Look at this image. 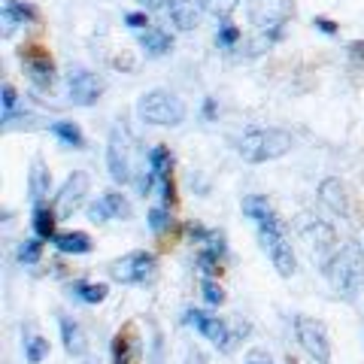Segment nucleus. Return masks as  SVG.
<instances>
[{"instance_id":"nucleus-9","label":"nucleus","mask_w":364,"mask_h":364,"mask_svg":"<svg viewBox=\"0 0 364 364\" xmlns=\"http://www.w3.org/2000/svg\"><path fill=\"white\" fill-rule=\"evenodd\" d=\"M107 167H109V176L112 182H124L131 179V158H128V140H124L122 128H112L109 134V143H107Z\"/></svg>"},{"instance_id":"nucleus-29","label":"nucleus","mask_w":364,"mask_h":364,"mask_svg":"<svg viewBox=\"0 0 364 364\" xmlns=\"http://www.w3.org/2000/svg\"><path fill=\"white\" fill-rule=\"evenodd\" d=\"M25 355H28V361H31V364H40L46 355H49V340H43V337H31V340H28Z\"/></svg>"},{"instance_id":"nucleus-14","label":"nucleus","mask_w":364,"mask_h":364,"mask_svg":"<svg viewBox=\"0 0 364 364\" xmlns=\"http://www.w3.org/2000/svg\"><path fill=\"white\" fill-rule=\"evenodd\" d=\"M167 9L179 31H195L200 16L207 13V0H170Z\"/></svg>"},{"instance_id":"nucleus-36","label":"nucleus","mask_w":364,"mask_h":364,"mask_svg":"<svg viewBox=\"0 0 364 364\" xmlns=\"http://www.w3.org/2000/svg\"><path fill=\"white\" fill-rule=\"evenodd\" d=\"M313 25L322 31V33H337V25H334L331 18H325V16H316V18H313Z\"/></svg>"},{"instance_id":"nucleus-13","label":"nucleus","mask_w":364,"mask_h":364,"mask_svg":"<svg viewBox=\"0 0 364 364\" xmlns=\"http://www.w3.org/2000/svg\"><path fill=\"white\" fill-rule=\"evenodd\" d=\"M298 234L304 237L306 243H310V249H316V252H331L337 237H334V228L318 222V219H310V215H301L298 222Z\"/></svg>"},{"instance_id":"nucleus-25","label":"nucleus","mask_w":364,"mask_h":364,"mask_svg":"<svg viewBox=\"0 0 364 364\" xmlns=\"http://www.w3.org/2000/svg\"><path fill=\"white\" fill-rule=\"evenodd\" d=\"M52 134L58 136L64 146H73V149H82L85 146V136H82V131H79V124H73V122H55Z\"/></svg>"},{"instance_id":"nucleus-37","label":"nucleus","mask_w":364,"mask_h":364,"mask_svg":"<svg viewBox=\"0 0 364 364\" xmlns=\"http://www.w3.org/2000/svg\"><path fill=\"white\" fill-rule=\"evenodd\" d=\"M246 364H273V361H270V355H264V352H252Z\"/></svg>"},{"instance_id":"nucleus-35","label":"nucleus","mask_w":364,"mask_h":364,"mask_svg":"<svg viewBox=\"0 0 364 364\" xmlns=\"http://www.w3.org/2000/svg\"><path fill=\"white\" fill-rule=\"evenodd\" d=\"M16 88L13 85H4V116H13V109H16Z\"/></svg>"},{"instance_id":"nucleus-11","label":"nucleus","mask_w":364,"mask_h":364,"mask_svg":"<svg viewBox=\"0 0 364 364\" xmlns=\"http://www.w3.org/2000/svg\"><path fill=\"white\" fill-rule=\"evenodd\" d=\"M85 195H88V176L82 173V170H76V173H70L64 179L58 198H55V213H58V215H70L79 203H82Z\"/></svg>"},{"instance_id":"nucleus-31","label":"nucleus","mask_w":364,"mask_h":364,"mask_svg":"<svg viewBox=\"0 0 364 364\" xmlns=\"http://www.w3.org/2000/svg\"><path fill=\"white\" fill-rule=\"evenodd\" d=\"M219 46H225V49H231V46L240 43V28H234V25H228V21H222V28H219Z\"/></svg>"},{"instance_id":"nucleus-24","label":"nucleus","mask_w":364,"mask_h":364,"mask_svg":"<svg viewBox=\"0 0 364 364\" xmlns=\"http://www.w3.org/2000/svg\"><path fill=\"white\" fill-rule=\"evenodd\" d=\"M170 167H173V155H170V149L155 146V149L149 152V170L155 173V188H158L161 179H170Z\"/></svg>"},{"instance_id":"nucleus-39","label":"nucleus","mask_w":364,"mask_h":364,"mask_svg":"<svg viewBox=\"0 0 364 364\" xmlns=\"http://www.w3.org/2000/svg\"><path fill=\"white\" fill-rule=\"evenodd\" d=\"M203 116H207V119H215V104H213V100H207V104H203Z\"/></svg>"},{"instance_id":"nucleus-2","label":"nucleus","mask_w":364,"mask_h":364,"mask_svg":"<svg viewBox=\"0 0 364 364\" xmlns=\"http://www.w3.org/2000/svg\"><path fill=\"white\" fill-rule=\"evenodd\" d=\"M325 277H328V282H331L340 294L352 298V294L358 291V286L364 282V249L358 243L343 246L334 258H328Z\"/></svg>"},{"instance_id":"nucleus-28","label":"nucleus","mask_w":364,"mask_h":364,"mask_svg":"<svg viewBox=\"0 0 364 364\" xmlns=\"http://www.w3.org/2000/svg\"><path fill=\"white\" fill-rule=\"evenodd\" d=\"M40 255H43V240H40V237H37V240H25L18 246V261H21V264H37Z\"/></svg>"},{"instance_id":"nucleus-38","label":"nucleus","mask_w":364,"mask_h":364,"mask_svg":"<svg viewBox=\"0 0 364 364\" xmlns=\"http://www.w3.org/2000/svg\"><path fill=\"white\" fill-rule=\"evenodd\" d=\"M140 4H143L146 9H158V6H164V4H170V0H140Z\"/></svg>"},{"instance_id":"nucleus-5","label":"nucleus","mask_w":364,"mask_h":364,"mask_svg":"<svg viewBox=\"0 0 364 364\" xmlns=\"http://www.w3.org/2000/svg\"><path fill=\"white\" fill-rule=\"evenodd\" d=\"M294 334H298V343L304 346V352L318 364L331 361V340L322 322H316L310 316H298L294 318Z\"/></svg>"},{"instance_id":"nucleus-6","label":"nucleus","mask_w":364,"mask_h":364,"mask_svg":"<svg viewBox=\"0 0 364 364\" xmlns=\"http://www.w3.org/2000/svg\"><path fill=\"white\" fill-rule=\"evenodd\" d=\"M258 240L267 249V255H270L279 277L289 279L291 273L298 270V258H294V252H291V243L282 237V228H258Z\"/></svg>"},{"instance_id":"nucleus-30","label":"nucleus","mask_w":364,"mask_h":364,"mask_svg":"<svg viewBox=\"0 0 364 364\" xmlns=\"http://www.w3.org/2000/svg\"><path fill=\"white\" fill-rule=\"evenodd\" d=\"M203 301H207V304H213V306H219V304H225V289L219 286V282H215V279H203Z\"/></svg>"},{"instance_id":"nucleus-34","label":"nucleus","mask_w":364,"mask_h":364,"mask_svg":"<svg viewBox=\"0 0 364 364\" xmlns=\"http://www.w3.org/2000/svg\"><path fill=\"white\" fill-rule=\"evenodd\" d=\"M124 25L134 28V31H146V25H149V16H146V13H128V16H124Z\"/></svg>"},{"instance_id":"nucleus-22","label":"nucleus","mask_w":364,"mask_h":364,"mask_svg":"<svg viewBox=\"0 0 364 364\" xmlns=\"http://www.w3.org/2000/svg\"><path fill=\"white\" fill-rule=\"evenodd\" d=\"M61 337H64V349L70 352V355H85V349H88L85 334L73 318H67V316L61 318Z\"/></svg>"},{"instance_id":"nucleus-32","label":"nucleus","mask_w":364,"mask_h":364,"mask_svg":"<svg viewBox=\"0 0 364 364\" xmlns=\"http://www.w3.org/2000/svg\"><path fill=\"white\" fill-rule=\"evenodd\" d=\"M198 264L203 267V273H207V277H215V273H219V255H213L210 249H203L200 258H198Z\"/></svg>"},{"instance_id":"nucleus-21","label":"nucleus","mask_w":364,"mask_h":364,"mask_svg":"<svg viewBox=\"0 0 364 364\" xmlns=\"http://www.w3.org/2000/svg\"><path fill=\"white\" fill-rule=\"evenodd\" d=\"M52 243L58 246L64 255H85V252H91V237L85 231H64V234L55 237Z\"/></svg>"},{"instance_id":"nucleus-33","label":"nucleus","mask_w":364,"mask_h":364,"mask_svg":"<svg viewBox=\"0 0 364 364\" xmlns=\"http://www.w3.org/2000/svg\"><path fill=\"white\" fill-rule=\"evenodd\" d=\"M167 222H170V215H167V210H164V207H155V210H149V225H152V231L161 234L164 228H167Z\"/></svg>"},{"instance_id":"nucleus-3","label":"nucleus","mask_w":364,"mask_h":364,"mask_svg":"<svg viewBox=\"0 0 364 364\" xmlns=\"http://www.w3.org/2000/svg\"><path fill=\"white\" fill-rule=\"evenodd\" d=\"M136 116L149 124H161V128H176L186 122V104L164 88H152L136 100Z\"/></svg>"},{"instance_id":"nucleus-4","label":"nucleus","mask_w":364,"mask_h":364,"mask_svg":"<svg viewBox=\"0 0 364 364\" xmlns=\"http://www.w3.org/2000/svg\"><path fill=\"white\" fill-rule=\"evenodd\" d=\"M246 13L258 31L270 33V40H279L282 25L291 16V4L289 0H246Z\"/></svg>"},{"instance_id":"nucleus-15","label":"nucleus","mask_w":364,"mask_h":364,"mask_svg":"<svg viewBox=\"0 0 364 364\" xmlns=\"http://www.w3.org/2000/svg\"><path fill=\"white\" fill-rule=\"evenodd\" d=\"M318 198H322V203L331 213H340V215L349 213V188L340 179H334V176L322 179V186H318Z\"/></svg>"},{"instance_id":"nucleus-27","label":"nucleus","mask_w":364,"mask_h":364,"mask_svg":"<svg viewBox=\"0 0 364 364\" xmlns=\"http://www.w3.org/2000/svg\"><path fill=\"white\" fill-rule=\"evenodd\" d=\"M240 0H207V13L215 18V21H228L234 16V9Z\"/></svg>"},{"instance_id":"nucleus-1","label":"nucleus","mask_w":364,"mask_h":364,"mask_svg":"<svg viewBox=\"0 0 364 364\" xmlns=\"http://www.w3.org/2000/svg\"><path fill=\"white\" fill-rule=\"evenodd\" d=\"M291 134L282 128H255L246 131L237 143V152H240L243 161L249 164H264V161H277L286 152H291Z\"/></svg>"},{"instance_id":"nucleus-17","label":"nucleus","mask_w":364,"mask_h":364,"mask_svg":"<svg viewBox=\"0 0 364 364\" xmlns=\"http://www.w3.org/2000/svg\"><path fill=\"white\" fill-rule=\"evenodd\" d=\"M243 213H246L258 228H282L277 210H273L270 203H267V198H261V195H249V198L243 200Z\"/></svg>"},{"instance_id":"nucleus-16","label":"nucleus","mask_w":364,"mask_h":364,"mask_svg":"<svg viewBox=\"0 0 364 364\" xmlns=\"http://www.w3.org/2000/svg\"><path fill=\"white\" fill-rule=\"evenodd\" d=\"M25 64H28L31 79H33V82H37L40 88L52 85V79H55V64H52V58H49L46 52H40L37 46H31V52H25Z\"/></svg>"},{"instance_id":"nucleus-18","label":"nucleus","mask_w":364,"mask_h":364,"mask_svg":"<svg viewBox=\"0 0 364 364\" xmlns=\"http://www.w3.org/2000/svg\"><path fill=\"white\" fill-rule=\"evenodd\" d=\"M49 191H52V173L46 170V164L40 161V158H33L31 176H28V195L33 200V207H40V203L49 198Z\"/></svg>"},{"instance_id":"nucleus-40","label":"nucleus","mask_w":364,"mask_h":364,"mask_svg":"<svg viewBox=\"0 0 364 364\" xmlns=\"http://www.w3.org/2000/svg\"><path fill=\"white\" fill-rule=\"evenodd\" d=\"M349 49H352V55H355V58H364V43H352Z\"/></svg>"},{"instance_id":"nucleus-26","label":"nucleus","mask_w":364,"mask_h":364,"mask_svg":"<svg viewBox=\"0 0 364 364\" xmlns=\"http://www.w3.org/2000/svg\"><path fill=\"white\" fill-rule=\"evenodd\" d=\"M76 291V298L79 301H85V304H100V301H107V286L104 282H76L73 286Z\"/></svg>"},{"instance_id":"nucleus-7","label":"nucleus","mask_w":364,"mask_h":364,"mask_svg":"<svg viewBox=\"0 0 364 364\" xmlns=\"http://www.w3.org/2000/svg\"><path fill=\"white\" fill-rule=\"evenodd\" d=\"M109 277L122 282V286H136V282H146L155 277V258L149 252H131L122 255L119 261L109 264Z\"/></svg>"},{"instance_id":"nucleus-23","label":"nucleus","mask_w":364,"mask_h":364,"mask_svg":"<svg viewBox=\"0 0 364 364\" xmlns=\"http://www.w3.org/2000/svg\"><path fill=\"white\" fill-rule=\"evenodd\" d=\"M55 225H58V213L49 210V207H33V231H37L40 240H55L58 231H55Z\"/></svg>"},{"instance_id":"nucleus-12","label":"nucleus","mask_w":364,"mask_h":364,"mask_svg":"<svg viewBox=\"0 0 364 364\" xmlns=\"http://www.w3.org/2000/svg\"><path fill=\"white\" fill-rule=\"evenodd\" d=\"M88 215H91V222H107V219L124 222V219H131V203L119 191H104V198L88 207Z\"/></svg>"},{"instance_id":"nucleus-20","label":"nucleus","mask_w":364,"mask_h":364,"mask_svg":"<svg viewBox=\"0 0 364 364\" xmlns=\"http://www.w3.org/2000/svg\"><path fill=\"white\" fill-rule=\"evenodd\" d=\"M140 46L149 58H161V55H167L170 49H173V37L161 28H146L140 33Z\"/></svg>"},{"instance_id":"nucleus-19","label":"nucleus","mask_w":364,"mask_h":364,"mask_svg":"<svg viewBox=\"0 0 364 364\" xmlns=\"http://www.w3.org/2000/svg\"><path fill=\"white\" fill-rule=\"evenodd\" d=\"M112 358H116V364H136V358H140V340L134 337L131 325L112 340Z\"/></svg>"},{"instance_id":"nucleus-8","label":"nucleus","mask_w":364,"mask_h":364,"mask_svg":"<svg viewBox=\"0 0 364 364\" xmlns=\"http://www.w3.org/2000/svg\"><path fill=\"white\" fill-rule=\"evenodd\" d=\"M186 322L195 325L198 331L207 337L215 349H222V352H231L234 343H237V334L228 328V322H222L219 316H207V313H200V310H188L186 313Z\"/></svg>"},{"instance_id":"nucleus-10","label":"nucleus","mask_w":364,"mask_h":364,"mask_svg":"<svg viewBox=\"0 0 364 364\" xmlns=\"http://www.w3.org/2000/svg\"><path fill=\"white\" fill-rule=\"evenodd\" d=\"M104 95V82L91 70H73L70 73V100L76 107H95Z\"/></svg>"}]
</instances>
